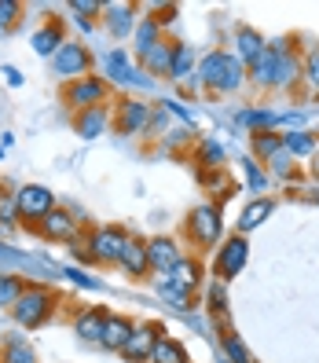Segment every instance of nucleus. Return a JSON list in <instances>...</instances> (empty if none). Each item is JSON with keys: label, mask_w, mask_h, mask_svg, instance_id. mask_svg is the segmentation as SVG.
I'll list each match as a JSON object with an SVG mask.
<instances>
[{"label": "nucleus", "mask_w": 319, "mask_h": 363, "mask_svg": "<svg viewBox=\"0 0 319 363\" xmlns=\"http://www.w3.org/2000/svg\"><path fill=\"white\" fill-rule=\"evenodd\" d=\"M103 323H106V312L103 308H81L74 315V330L84 341H99L103 337Z\"/></svg>", "instance_id": "26"}, {"label": "nucleus", "mask_w": 319, "mask_h": 363, "mask_svg": "<svg viewBox=\"0 0 319 363\" xmlns=\"http://www.w3.org/2000/svg\"><path fill=\"white\" fill-rule=\"evenodd\" d=\"M155 341H158V337H155V327H136L133 337L121 345V356H125V359H133V363H147V359H151Z\"/></svg>", "instance_id": "22"}, {"label": "nucleus", "mask_w": 319, "mask_h": 363, "mask_svg": "<svg viewBox=\"0 0 319 363\" xmlns=\"http://www.w3.org/2000/svg\"><path fill=\"white\" fill-rule=\"evenodd\" d=\"M246 261H250V242H246V235H228V239L217 246L213 272H217L220 283H228V279H235V275L246 268Z\"/></svg>", "instance_id": "9"}, {"label": "nucleus", "mask_w": 319, "mask_h": 363, "mask_svg": "<svg viewBox=\"0 0 319 363\" xmlns=\"http://www.w3.org/2000/svg\"><path fill=\"white\" fill-rule=\"evenodd\" d=\"M151 363H187V352L177 337H158L151 349Z\"/></svg>", "instance_id": "34"}, {"label": "nucleus", "mask_w": 319, "mask_h": 363, "mask_svg": "<svg viewBox=\"0 0 319 363\" xmlns=\"http://www.w3.org/2000/svg\"><path fill=\"white\" fill-rule=\"evenodd\" d=\"M52 312H55V294L48 286H40V283L26 286L23 297L11 305V319L18 327H26V330H37L40 323H48Z\"/></svg>", "instance_id": "3"}, {"label": "nucleus", "mask_w": 319, "mask_h": 363, "mask_svg": "<svg viewBox=\"0 0 319 363\" xmlns=\"http://www.w3.org/2000/svg\"><path fill=\"white\" fill-rule=\"evenodd\" d=\"M52 74L59 81H77L92 74V52L84 40H62V48L52 55Z\"/></svg>", "instance_id": "6"}, {"label": "nucleus", "mask_w": 319, "mask_h": 363, "mask_svg": "<svg viewBox=\"0 0 319 363\" xmlns=\"http://www.w3.org/2000/svg\"><path fill=\"white\" fill-rule=\"evenodd\" d=\"M0 363H37V352L30 349V341H23L18 334H8L4 349H0Z\"/></svg>", "instance_id": "29"}, {"label": "nucleus", "mask_w": 319, "mask_h": 363, "mask_svg": "<svg viewBox=\"0 0 319 363\" xmlns=\"http://www.w3.org/2000/svg\"><path fill=\"white\" fill-rule=\"evenodd\" d=\"M162 40H165V30L158 26V18L155 15H143L140 23H136V30H133V52L143 59L155 45H162Z\"/></svg>", "instance_id": "18"}, {"label": "nucleus", "mask_w": 319, "mask_h": 363, "mask_svg": "<svg viewBox=\"0 0 319 363\" xmlns=\"http://www.w3.org/2000/svg\"><path fill=\"white\" fill-rule=\"evenodd\" d=\"M268 217H272V199H253V202L239 213L235 228H239V235H250V231H257Z\"/></svg>", "instance_id": "25"}, {"label": "nucleus", "mask_w": 319, "mask_h": 363, "mask_svg": "<svg viewBox=\"0 0 319 363\" xmlns=\"http://www.w3.org/2000/svg\"><path fill=\"white\" fill-rule=\"evenodd\" d=\"M268 55H272V92H293L301 84V59L290 48V40H268Z\"/></svg>", "instance_id": "4"}, {"label": "nucleus", "mask_w": 319, "mask_h": 363, "mask_svg": "<svg viewBox=\"0 0 319 363\" xmlns=\"http://www.w3.org/2000/svg\"><path fill=\"white\" fill-rule=\"evenodd\" d=\"M268 177H279V180H290L293 177V158L286 151H279L275 158H268Z\"/></svg>", "instance_id": "43"}, {"label": "nucleus", "mask_w": 319, "mask_h": 363, "mask_svg": "<svg viewBox=\"0 0 319 363\" xmlns=\"http://www.w3.org/2000/svg\"><path fill=\"white\" fill-rule=\"evenodd\" d=\"M70 8H74V11H81V18H84V15L92 18V15H99V11H103V4H92V0H74Z\"/></svg>", "instance_id": "46"}, {"label": "nucleus", "mask_w": 319, "mask_h": 363, "mask_svg": "<svg viewBox=\"0 0 319 363\" xmlns=\"http://www.w3.org/2000/svg\"><path fill=\"white\" fill-rule=\"evenodd\" d=\"M224 363H228V359H224Z\"/></svg>", "instance_id": "50"}, {"label": "nucleus", "mask_w": 319, "mask_h": 363, "mask_svg": "<svg viewBox=\"0 0 319 363\" xmlns=\"http://www.w3.org/2000/svg\"><path fill=\"white\" fill-rule=\"evenodd\" d=\"M202 184L206 187H213V195H217L220 202L235 191V184H231V177L224 173V169H202Z\"/></svg>", "instance_id": "38"}, {"label": "nucleus", "mask_w": 319, "mask_h": 363, "mask_svg": "<svg viewBox=\"0 0 319 363\" xmlns=\"http://www.w3.org/2000/svg\"><path fill=\"white\" fill-rule=\"evenodd\" d=\"M173 48H177V40H162V45H155L151 52L143 55V70L147 74H169V59H173Z\"/></svg>", "instance_id": "31"}, {"label": "nucleus", "mask_w": 319, "mask_h": 363, "mask_svg": "<svg viewBox=\"0 0 319 363\" xmlns=\"http://www.w3.org/2000/svg\"><path fill=\"white\" fill-rule=\"evenodd\" d=\"M103 81L118 84V89H140V92H155V77L147 74L143 67H133V59L125 48H111L103 55Z\"/></svg>", "instance_id": "2"}, {"label": "nucleus", "mask_w": 319, "mask_h": 363, "mask_svg": "<svg viewBox=\"0 0 319 363\" xmlns=\"http://www.w3.org/2000/svg\"><path fill=\"white\" fill-rule=\"evenodd\" d=\"M0 349H4V334H0Z\"/></svg>", "instance_id": "49"}, {"label": "nucleus", "mask_w": 319, "mask_h": 363, "mask_svg": "<svg viewBox=\"0 0 319 363\" xmlns=\"http://www.w3.org/2000/svg\"><path fill=\"white\" fill-rule=\"evenodd\" d=\"M0 74H4V81L11 84V89H23V84H26V77H23V74H18L15 67H4V70H0Z\"/></svg>", "instance_id": "47"}, {"label": "nucleus", "mask_w": 319, "mask_h": 363, "mask_svg": "<svg viewBox=\"0 0 319 363\" xmlns=\"http://www.w3.org/2000/svg\"><path fill=\"white\" fill-rule=\"evenodd\" d=\"M242 173H246V187H250L257 199H264V191L272 187L268 169H261V162H257V158H253V155H246V158H242Z\"/></svg>", "instance_id": "30"}, {"label": "nucleus", "mask_w": 319, "mask_h": 363, "mask_svg": "<svg viewBox=\"0 0 319 363\" xmlns=\"http://www.w3.org/2000/svg\"><path fill=\"white\" fill-rule=\"evenodd\" d=\"M184 231H187V242L198 246V250H209V246H220L224 242V213H220V202H202L187 213L184 220Z\"/></svg>", "instance_id": "1"}, {"label": "nucleus", "mask_w": 319, "mask_h": 363, "mask_svg": "<svg viewBox=\"0 0 319 363\" xmlns=\"http://www.w3.org/2000/svg\"><path fill=\"white\" fill-rule=\"evenodd\" d=\"M308 169H312V177L319 180V147H315V151H312V158H308Z\"/></svg>", "instance_id": "48"}, {"label": "nucleus", "mask_w": 319, "mask_h": 363, "mask_svg": "<svg viewBox=\"0 0 319 363\" xmlns=\"http://www.w3.org/2000/svg\"><path fill=\"white\" fill-rule=\"evenodd\" d=\"M62 26H59V18H48L40 30H33V37H30V45H33V52L40 55V59H52L59 48H62Z\"/></svg>", "instance_id": "20"}, {"label": "nucleus", "mask_w": 319, "mask_h": 363, "mask_svg": "<svg viewBox=\"0 0 319 363\" xmlns=\"http://www.w3.org/2000/svg\"><path fill=\"white\" fill-rule=\"evenodd\" d=\"M155 290H158V297L169 305V308H177V312H191L195 308V294H191L187 286H180L177 279H155Z\"/></svg>", "instance_id": "21"}, {"label": "nucleus", "mask_w": 319, "mask_h": 363, "mask_svg": "<svg viewBox=\"0 0 319 363\" xmlns=\"http://www.w3.org/2000/svg\"><path fill=\"white\" fill-rule=\"evenodd\" d=\"M114 129V111L111 106H89V111L74 114V133L81 140H99L103 133Z\"/></svg>", "instance_id": "13"}, {"label": "nucleus", "mask_w": 319, "mask_h": 363, "mask_svg": "<svg viewBox=\"0 0 319 363\" xmlns=\"http://www.w3.org/2000/svg\"><path fill=\"white\" fill-rule=\"evenodd\" d=\"M133 323L125 315H106V323H103V337H99V345L103 349H114V352H121V345L133 337Z\"/></svg>", "instance_id": "24"}, {"label": "nucleus", "mask_w": 319, "mask_h": 363, "mask_svg": "<svg viewBox=\"0 0 319 363\" xmlns=\"http://www.w3.org/2000/svg\"><path fill=\"white\" fill-rule=\"evenodd\" d=\"M206 301H209V308L217 312V315H224V312H228V290H224V283H220V279H213V283L206 286Z\"/></svg>", "instance_id": "41"}, {"label": "nucleus", "mask_w": 319, "mask_h": 363, "mask_svg": "<svg viewBox=\"0 0 319 363\" xmlns=\"http://www.w3.org/2000/svg\"><path fill=\"white\" fill-rule=\"evenodd\" d=\"M228 59H231V52L228 48H209L206 55H198V70H195V81H198V89H217V81L224 77V70H228Z\"/></svg>", "instance_id": "16"}, {"label": "nucleus", "mask_w": 319, "mask_h": 363, "mask_svg": "<svg viewBox=\"0 0 319 363\" xmlns=\"http://www.w3.org/2000/svg\"><path fill=\"white\" fill-rule=\"evenodd\" d=\"M231 121L250 133H275L279 129V111H272V106H242V111L231 114Z\"/></svg>", "instance_id": "17"}, {"label": "nucleus", "mask_w": 319, "mask_h": 363, "mask_svg": "<svg viewBox=\"0 0 319 363\" xmlns=\"http://www.w3.org/2000/svg\"><path fill=\"white\" fill-rule=\"evenodd\" d=\"M301 81H305L308 96H319V45H312L308 55L301 59Z\"/></svg>", "instance_id": "37"}, {"label": "nucleus", "mask_w": 319, "mask_h": 363, "mask_svg": "<svg viewBox=\"0 0 319 363\" xmlns=\"http://www.w3.org/2000/svg\"><path fill=\"white\" fill-rule=\"evenodd\" d=\"M140 8L136 4H103V11H99V18H103V30L111 33L114 40H125V37H133V30H136V23H140V15H136Z\"/></svg>", "instance_id": "12"}, {"label": "nucleus", "mask_w": 319, "mask_h": 363, "mask_svg": "<svg viewBox=\"0 0 319 363\" xmlns=\"http://www.w3.org/2000/svg\"><path fill=\"white\" fill-rule=\"evenodd\" d=\"M111 99V84H106L99 74H89V77H77V81H67L62 84V103L70 111H89V106H106Z\"/></svg>", "instance_id": "5"}, {"label": "nucleus", "mask_w": 319, "mask_h": 363, "mask_svg": "<svg viewBox=\"0 0 319 363\" xmlns=\"http://www.w3.org/2000/svg\"><path fill=\"white\" fill-rule=\"evenodd\" d=\"M15 195H8V191H0V228H11L15 224Z\"/></svg>", "instance_id": "44"}, {"label": "nucleus", "mask_w": 319, "mask_h": 363, "mask_svg": "<svg viewBox=\"0 0 319 363\" xmlns=\"http://www.w3.org/2000/svg\"><path fill=\"white\" fill-rule=\"evenodd\" d=\"M125 272L133 275V279H140V275H147L151 272V264H147V242L143 239H125V250H121V261H118Z\"/></svg>", "instance_id": "23"}, {"label": "nucleus", "mask_w": 319, "mask_h": 363, "mask_svg": "<svg viewBox=\"0 0 319 363\" xmlns=\"http://www.w3.org/2000/svg\"><path fill=\"white\" fill-rule=\"evenodd\" d=\"M231 45H235V55L242 67H250V62H257L261 55H264V48H268V40H264V33L261 30H253V26H239L235 33H231Z\"/></svg>", "instance_id": "15"}, {"label": "nucleus", "mask_w": 319, "mask_h": 363, "mask_svg": "<svg viewBox=\"0 0 319 363\" xmlns=\"http://www.w3.org/2000/svg\"><path fill=\"white\" fill-rule=\"evenodd\" d=\"M315 147H319V140H315V133H308V129H290V133H283V151H286L290 158H312Z\"/></svg>", "instance_id": "27"}, {"label": "nucleus", "mask_w": 319, "mask_h": 363, "mask_svg": "<svg viewBox=\"0 0 319 363\" xmlns=\"http://www.w3.org/2000/svg\"><path fill=\"white\" fill-rule=\"evenodd\" d=\"M55 209V191L45 184H23L15 191V213L26 224H40Z\"/></svg>", "instance_id": "7"}, {"label": "nucleus", "mask_w": 319, "mask_h": 363, "mask_svg": "<svg viewBox=\"0 0 319 363\" xmlns=\"http://www.w3.org/2000/svg\"><path fill=\"white\" fill-rule=\"evenodd\" d=\"M59 275H67V279H70L74 286H81V290H99V286H103L99 279H92L89 272H81V268H74V264H67V268H59Z\"/></svg>", "instance_id": "42"}, {"label": "nucleus", "mask_w": 319, "mask_h": 363, "mask_svg": "<svg viewBox=\"0 0 319 363\" xmlns=\"http://www.w3.org/2000/svg\"><path fill=\"white\" fill-rule=\"evenodd\" d=\"M23 290H26V283L18 272H0V308H11L23 297Z\"/></svg>", "instance_id": "35"}, {"label": "nucleus", "mask_w": 319, "mask_h": 363, "mask_svg": "<svg viewBox=\"0 0 319 363\" xmlns=\"http://www.w3.org/2000/svg\"><path fill=\"white\" fill-rule=\"evenodd\" d=\"M169 118H173V114H169L165 106H162V111H155L151 114V125H147V136H165L169 133Z\"/></svg>", "instance_id": "45"}, {"label": "nucleus", "mask_w": 319, "mask_h": 363, "mask_svg": "<svg viewBox=\"0 0 319 363\" xmlns=\"http://www.w3.org/2000/svg\"><path fill=\"white\" fill-rule=\"evenodd\" d=\"M195 70H198V52L191 48V45H177L173 48V59H169V81H177V84H184V81H191L195 77Z\"/></svg>", "instance_id": "19"}, {"label": "nucleus", "mask_w": 319, "mask_h": 363, "mask_svg": "<svg viewBox=\"0 0 319 363\" xmlns=\"http://www.w3.org/2000/svg\"><path fill=\"white\" fill-rule=\"evenodd\" d=\"M250 147H253V158L257 162H268L283 151V133H253Z\"/></svg>", "instance_id": "32"}, {"label": "nucleus", "mask_w": 319, "mask_h": 363, "mask_svg": "<svg viewBox=\"0 0 319 363\" xmlns=\"http://www.w3.org/2000/svg\"><path fill=\"white\" fill-rule=\"evenodd\" d=\"M169 279H177L180 286H187L191 294H195V290L202 286V264H198L195 257H184L173 272H169Z\"/></svg>", "instance_id": "33"}, {"label": "nucleus", "mask_w": 319, "mask_h": 363, "mask_svg": "<svg viewBox=\"0 0 319 363\" xmlns=\"http://www.w3.org/2000/svg\"><path fill=\"white\" fill-rule=\"evenodd\" d=\"M198 162H202L206 169H224V165H228L224 143H220V140H213V136H206V140L198 143Z\"/></svg>", "instance_id": "36"}, {"label": "nucleus", "mask_w": 319, "mask_h": 363, "mask_svg": "<svg viewBox=\"0 0 319 363\" xmlns=\"http://www.w3.org/2000/svg\"><path fill=\"white\" fill-rule=\"evenodd\" d=\"M77 224H81V220L74 217V213H67V209L55 206L48 217L40 220V224H33V228H37L40 239H48V242H70L74 235H77Z\"/></svg>", "instance_id": "14"}, {"label": "nucleus", "mask_w": 319, "mask_h": 363, "mask_svg": "<svg viewBox=\"0 0 319 363\" xmlns=\"http://www.w3.org/2000/svg\"><path fill=\"white\" fill-rule=\"evenodd\" d=\"M224 356H228V363H253V356L242 345L239 334H224Z\"/></svg>", "instance_id": "39"}, {"label": "nucleus", "mask_w": 319, "mask_h": 363, "mask_svg": "<svg viewBox=\"0 0 319 363\" xmlns=\"http://www.w3.org/2000/svg\"><path fill=\"white\" fill-rule=\"evenodd\" d=\"M125 239H129V231L118 228V224L92 228V235H89V257H92V264H118L121 250H125Z\"/></svg>", "instance_id": "8"}, {"label": "nucleus", "mask_w": 319, "mask_h": 363, "mask_svg": "<svg viewBox=\"0 0 319 363\" xmlns=\"http://www.w3.org/2000/svg\"><path fill=\"white\" fill-rule=\"evenodd\" d=\"M246 81H250V77H246V67H242L235 55H231V59H228V70H224V77L217 81V89H213V92H217V96H235Z\"/></svg>", "instance_id": "28"}, {"label": "nucleus", "mask_w": 319, "mask_h": 363, "mask_svg": "<svg viewBox=\"0 0 319 363\" xmlns=\"http://www.w3.org/2000/svg\"><path fill=\"white\" fill-rule=\"evenodd\" d=\"M23 18V4L18 0H0V37L11 33V26Z\"/></svg>", "instance_id": "40"}, {"label": "nucleus", "mask_w": 319, "mask_h": 363, "mask_svg": "<svg viewBox=\"0 0 319 363\" xmlns=\"http://www.w3.org/2000/svg\"><path fill=\"white\" fill-rule=\"evenodd\" d=\"M180 261H184V250L173 235H155V239H147V264H151V272L169 275Z\"/></svg>", "instance_id": "11"}, {"label": "nucleus", "mask_w": 319, "mask_h": 363, "mask_svg": "<svg viewBox=\"0 0 319 363\" xmlns=\"http://www.w3.org/2000/svg\"><path fill=\"white\" fill-rule=\"evenodd\" d=\"M155 106L147 99H121L114 106V129L121 136H147V125H151Z\"/></svg>", "instance_id": "10"}]
</instances>
